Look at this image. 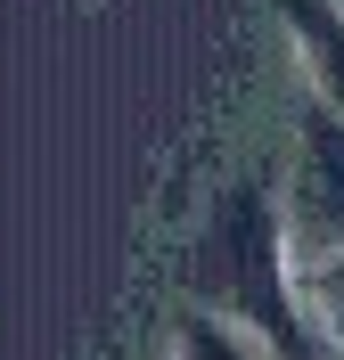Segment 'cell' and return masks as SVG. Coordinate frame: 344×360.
<instances>
[{"instance_id": "cell-1", "label": "cell", "mask_w": 344, "mask_h": 360, "mask_svg": "<svg viewBox=\"0 0 344 360\" xmlns=\"http://www.w3.org/2000/svg\"><path fill=\"white\" fill-rule=\"evenodd\" d=\"M189 295L197 311L254 336L262 352L279 360H312V311H303V278H295V254H287V221L262 188H229L213 205L205 238L189 246Z\"/></svg>"}, {"instance_id": "cell-2", "label": "cell", "mask_w": 344, "mask_h": 360, "mask_svg": "<svg viewBox=\"0 0 344 360\" xmlns=\"http://www.w3.org/2000/svg\"><path fill=\"white\" fill-rule=\"evenodd\" d=\"M287 254L295 270L312 262H344V115H328L312 98L295 139V188H287Z\"/></svg>"}, {"instance_id": "cell-3", "label": "cell", "mask_w": 344, "mask_h": 360, "mask_svg": "<svg viewBox=\"0 0 344 360\" xmlns=\"http://www.w3.org/2000/svg\"><path fill=\"white\" fill-rule=\"evenodd\" d=\"M279 17H287V41L320 90V107L344 115V8L336 0H279Z\"/></svg>"}, {"instance_id": "cell-4", "label": "cell", "mask_w": 344, "mask_h": 360, "mask_svg": "<svg viewBox=\"0 0 344 360\" xmlns=\"http://www.w3.org/2000/svg\"><path fill=\"white\" fill-rule=\"evenodd\" d=\"M295 278H303V311H312L320 352L344 360V262H312V270H295Z\"/></svg>"}, {"instance_id": "cell-5", "label": "cell", "mask_w": 344, "mask_h": 360, "mask_svg": "<svg viewBox=\"0 0 344 360\" xmlns=\"http://www.w3.org/2000/svg\"><path fill=\"white\" fill-rule=\"evenodd\" d=\"M181 360H254V336H238V328H222V319H189L181 328Z\"/></svg>"}]
</instances>
